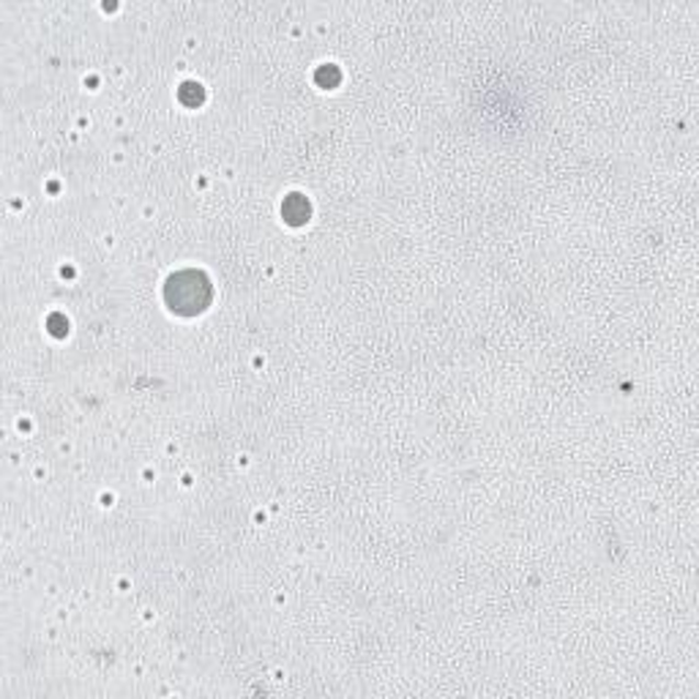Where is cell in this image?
<instances>
[{"mask_svg":"<svg viewBox=\"0 0 699 699\" xmlns=\"http://www.w3.org/2000/svg\"><path fill=\"white\" fill-rule=\"evenodd\" d=\"M167 301H170L172 309L183 312V315H194V312L205 309L211 301L208 279L198 271L178 273L167 284Z\"/></svg>","mask_w":699,"mask_h":699,"instance_id":"cell-1","label":"cell"}]
</instances>
